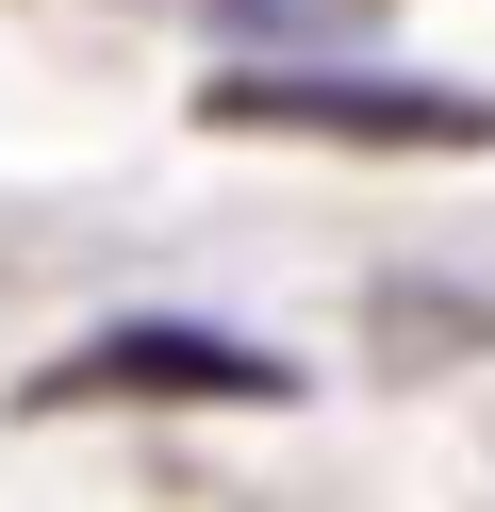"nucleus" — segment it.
<instances>
[{
	"mask_svg": "<svg viewBox=\"0 0 495 512\" xmlns=\"http://www.w3.org/2000/svg\"><path fill=\"white\" fill-rule=\"evenodd\" d=\"M215 133H314V149H495V100L462 83H396V67H215Z\"/></svg>",
	"mask_w": 495,
	"mask_h": 512,
	"instance_id": "obj_2",
	"label": "nucleus"
},
{
	"mask_svg": "<svg viewBox=\"0 0 495 512\" xmlns=\"http://www.w3.org/2000/svg\"><path fill=\"white\" fill-rule=\"evenodd\" d=\"M99 397L116 413H264V397H297V364L248 331H198V314H116V331L33 364V413H99Z\"/></svg>",
	"mask_w": 495,
	"mask_h": 512,
	"instance_id": "obj_1",
	"label": "nucleus"
}]
</instances>
